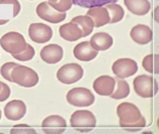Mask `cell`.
Instances as JSON below:
<instances>
[{"mask_svg":"<svg viewBox=\"0 0 159 134\" xmlns=\"http://www.w3.org/2000/svg\"><path fill=\"white\" fill-rule=\"evenodd\" d=\"M29 35L32 41L38 44L48 42L53 36L52 29L43 23H33L30 26Z\"/></svg>","mask_w":159,"mask_h":134,"instance_id":"cell-10","label":"cell"},{"mask_svg":"<svg viewBox=\"0 0 159 134\" xmlns=\"http://www.w3.org/2000/svg\"><path fill=\"white\" fill-rule=\"evenodd\" d=\"M98 52L91 46L90 42L84 41L77 44L74 47L73 54L78 60L82 61H91L98 54Z\"/></svg>","mask_w":159,"mask_h":134,"instance_id":"cell-15","label":"cell"},{"mask_svg":"<svg viewBox=\"0 0 159 134\" xmlns=\"http://www.w3.org/2000/svg\"><path fill=\"white\" fill-rule=\"evenodd\" d=\"M130 36L135 42L144 45L148 44L152 40V32L148 26L138 25L132 29Z\"/></svg>","mask_w":159,"mask_h":134,"instance_id":"cell-16","label":"cell"},{"mask_svg":"<svg viewBox=\"0 0 159 134\" xmlns=\"http://www.w3.org/2000/svg\"><path fill=\"white\" fill-rule=\"evenodd\" d=\"M35 55V49L29 44H27L26 48L23 52L17 54L12 55L14 58L22 62L30 61L34 58Z\"/></svg>","mask_w":159,"mask_h":134,"instance_id":"cell-26","label":"cell"},{"mask_svg":"<svg viewBox=\"0 0 159 134\" xmlns=\"http://www.w3.org/2000/svg\"><path fill=\"white\" fill-rule=\"evenodd\" d=\"M133 83L136 93L141 97L152 98L158 92V83L152 76L139 75L135 78Z\"/></svg>","mask_w":159,"mask_h":134,"instance_id":"cell-5","label":"cell"},{"mask_svg":"<svg viewBox=\"0 0 159 134\" xmlns=\"http://www.w3.org/2000/svg\"><path fill=\"white\" fill-rule=\"evenodd\" d=\"M9 20H0V25H4L9 22Z\"/></svg>","mask_w":159,"mask_h":134,"instance_id":"cell-32","label":"cell"},{"mask_svg":"<svg viewBox=\"0 0 159 134\" xmlns=\"http://www.w3.org/2000/svg\"><path fill=\"white\" fill-rule=\"evenodd\" d=\"M143 68L151 73H159V56L149 54L145 57L142 61Z\"/></svg>","mask_w":159,"mask_h":134,"instance_id":"cell-25","label":"cell"},{"mask_svg":"<svg viewBox=\"0 0 159 134\" xmlns=\"http://www.w3.org/2000/svg\"><path fill=\"white\" fill-rule=\"evenodd\" d=\"M11 134H37V132L34 128L31 127L25 124H21L16 125L13 127L11 131Z\"/></svg>","mask_w":159,"mask_h":134,"instance_id":"cell-29","label":"cell"},{"mask_svg":"<svg viewBox=\"0 0 159 134\" xmlns=\"http://www.w3.org/2000/svg\"><path fill=\"white\" fill-rule=\"evenodd\" d=\"M67 127L66 120L58 115L48 116L43 121L42 127L45 134H62Z\"/></svg>","mask_w":159,"mask_h":134,"instance_id":"cell-11","label":"cell"},{"mask_svg":"<svg viewBox=\"0 0 159 134\" xmlns=\"http://www.w3.org/2000/svg\"><path fill=\"white\" fill-rule=\"evenodd\" d=\"M86 15L92 18L96 27L103 26L110 22L108 12L105 7L91 8L87 12Z\"/></svg>","mask_w":159,"mask_h":134,"instance_id":"cell-19","label":"cell"},{"mask_svg":"<svg viewBox=\"0 0 159 134\" xmlns=\"http://www.w3.org/2000/svg\"><path fill=\"white\" fill-rule=\"evenodd\" d=\"M36 12L40 18L52 24H58L66 17V12H57L49 5L48 2L40 3L37 6Z\"/></svg>","mask_w":159,"mask_h":134,"instance_id":"cell-9","label":"cell"},{"mask_svg":"<svg viewBox=\"0 0 159 134\" xmlns=\"http://www.w3.org/2000/svg\"><path fill=\"white\" fill-rule=\"evenodd\" d=\"M110 16V24L118 23L122 20L125 12L121 6L115 3H111L105 6Z\"/></svg>","mask_w":159,"mask_h":134,"instance_id":"cell-23","label":"cell"},{"mask_svg":"<svg viewBox=\"0 0 159 134\" xmlns=\"http://www.w3.org/2000/svg\"><path fill=\"white\" fill-rule=\"evenodd\" d=\"M84 70L80 65L76 63L67 64L62 66L57 73L59 81L66 84L75 83L82 78Z\"/></svg>","mask_w":159,"mask_h":134,"instance_id":"cell-7","label":"cell"},{"mask_svg":"<svg viewBox=\"0 0 159 134\" xmlns=\"http://www.w3.org/2000/svg\"><path fill=\"white\" fill-rule=\"evenodd\" d=\"M2 88L0 91V102L7 100L11 95V90L9 85L2 82Z\"/></svg>","mask_w":159,"mask_h":134,"instance_id":"cell-31","label":"cell"},{"mask_svg":"<svg viewBox=\"0 0 159 134\" xmlns=\"http://www.w3.org/2000/svg\"><path fill=\"white\" fill-rule=\"evenodd\" d=\"M19 64L15 62H10L5 63L2 66L0 70V72L2 77L5 80L11 82H13L11 78V73L13 69Z\"/></svg>","mask_w":159,"mask_h":134,"instance_id":"cell-28","label":"cell"},{"mask_svg":"<svg viewBox=\"0 0 159 134\" xmlns=\"http://www.w3.org/2000/svg\"><path fill=\"white\" fill-rule=\"evenodd\" d=\"M59 32L60 36L68 41H76L82 38L81 29L77 24L71 22L61 25Z\"/></svg>","mask_w":159,"mask_h":134,"instance_id":"cell-17","label":"cell"},{"mask_svg":"<svg viewBox=\"0 0 159 134\" xmlns=\"http://www.w3.org/2000/svg\"><path fill=\"white\" fill-rule=\"evenodd\" d=\"M71 22L77 24L83 32L82 38L90 35L93 30L94 24L92 18L88 16H79L73 18Z\"/></svg>","mask_w":159,"mask_h":134,"instance_id":"cell-21","label":"cell"},{"mask_svg":"<svg viewBox=\"0 0 159 134\" xmlns=\"http://www.w3.org/2000/svg\"><path fill=\"white\" fill-rule=\"evenodd\" d=\"M63 54V48L57 44H50L44 46L40 53L42 59L49 64H55L60 62Z\"/></svg>","mask_w":159,"mask_h":134,"instance_id":"cell-13","label":"cell"},{"mask_svg":"<svg viewBox=\"0 0 159 134\" xmlns=\"http://www.w3.org/2000/svg\"><path fill=\"white\" fill-rule=\"evenodd\" d=\"M66 99L69 103L78 107H89L95 100L91 90L84 87L72 88L68 92Z\"/></svg>","mask_w":159,"mask_h":134,"instance_id":"cell-6","label":"cell"},{"mask_svg":"<svg viewBox=\"0 0 159 134\" xmlns=\"http://www.w3.org/2000/svg\"><path fill=\"white\" fill-rule=\"evenodd\" d=\"M115 85L116 82L114 78L108 75H103L95 80L93 87L98 95L109 96L113 93Z\"/></svg>","mask_w":159,"mask_h":134,"instance_id":"cell-14","label":"cell"},{"mask_svg":"<svg viewBox=\"0 0 159 134\" xmlns=\"http://www.w3.org/2000/svg\"><path fill=\"white\" fill-rule=\"evenodd\" d=\"M49 1L48 2H57L58 0H48Z\"/></svg>","mask_w":159,"mask_h":134,"instance_id":"cell-33","label":"cell"},{"mask_svg":"<svg viewBox=\"0 0 159 134\" xmlns=\"http://www.w3.org/2000/svg\"><path fill=\"white\" fill-rule=\"evenodd\" d=\"M12 4L13 5V17L19 14L21 11V5L17 0H0V4Z\"/></svg>","mask_w":159,"mask_h":134,"instance_id":"cell-30","label":"cell"},{"mask_svg":"<svg viewBox=\"0 0 159 134\" xmlns=\"http://www.w3.org/2000/svg\"><path fill=\"white\" fill-rule=\"evenodd\" d=\"M124 4L129 12L137 16L145 15L151 8L148 0H124Z\"/></svg>","mask_w":159,"mask_h":134,"instance_id":"cell-20","label":"cell"},{"mask_svg":"<svg viewBox=\"0 0 159 134\" xmlns=\"http://www.w3.org/2000/svg\"><path fill=\"white\" fill-rule=\"evenodd\" d=\"M117 113L120 118V125L129 132H137L146 126V121L139 109L134 104L123 102L117 108Z\"/></svg>","mask_w":159,"mask_h":134,"instance_id":"cell-1","label":"cell"},{"mask_svg":"<svg viewBox=\"0 0 159 134\" xmlns=\"http://www.w3.org/2000/svg\"><path fill=\"white\" fill-rule=\"evenodd\" d=\"M11 78L13 82L26 88L37 85L39 80V75L34 70L20 65L13 69Z\"/></svg>","mask_w":159,"mask_h":134,"instance_id":"cell-2","label":"cell"},{"mask_svg":"<svg viewBox=\"0 0 159 134\" xmlns=\"http://www.w3.org/2000/svg\"><path fill=\"white\" fill-rule=\"evenodd\" d=\"M2 116V114L1 110H0V120H1V119Z\"/></svg>","mask_w":159,"mask_h":134,"instance_id":"cell-35","label":"cell"},{"mask_svg":"<svg viewBox=\"0 0 159 134\" xmlns=\"http://www.w3.org/2000/svg\"><path fill=\"white\" fill-rule=\"evenodd\" d=\"M48 3L51 7L60 12H65L68 11L73 4L71 0H58L56 2H48Z\"/></svg>","mask_w":159,"mask_h":134,"instance_id":"cell-27","label":"cell"},{"mask_svg":"<svg viewBox=\"0 0 159 134\" xmlns=\"http://www.w3.org/2000/svg\"><path fill=\"white\" fill-rule=\"evenodd\" d=\"M4 114L8 120L17 121L26 114L27 107L25 102L19 99H14L8 102L4 109Z\"/></svg>","mask_w":159,"mask_h":134,"instance_id":"cell-12","label":"cell"},{"mask_svg":"<svg viewBox=\"0 0 159 134\" xmlns=\"http://www.w3.org/2000/svg\"><path fill=\"white\" fill-rule=\"evenodd\" d=\"M30 1H34V0H30Z\"/></svg>","mask_w":159,"mask_h":134,"instance_id":"cell-36","label":"cell"},{"mask_svg":"<svg viewBox=\"0 0 159 134\" xmlns=\"http://www.w3.org/2000/svg\"><path fill=\"white\" fill-rule=\"evenodd\" d=\"M74 5L84 8L100 7L110 3H115L119 0H71Z\"/></svg>","mask_w":159,"mask_h":134,"instance_id":"cell-24","label":"cell"},{"mask_svg":"<svg viewBox=\"0 0 159 134\" xmlns=\"http://www.w3.org/2000/svg\"><path fill=\"white\" fill-rule=\"evenodd\" d=\"M116 88L114 93L111 95L110 97L115 99L125 98L130 94V86L128 83L121 78L115 77Z\"/></svg>","mask_w":159,"mask_h":134,"instance_id":"cell-22","label":"cell"},{"mask_svg":"<svg viewBox=\"0 0 159 134\" xmlns=\"http://www.w3.org/2000/svg\"><path fill=\"white\" fill-rule=\"evenodd\" d=\"M27 43L23 35L15 31L8 32L0 39V45L2 49L11 54H17L26 48Z\"/></svg>","mask_w":159,"mask_h":134,"instance_id":"cell-4","label":"cell"},{"mask_svg":"<svg viewBox=\"0 0 159 134\" xmlns=\"http://www.w3.org/2000/svg\"><path fill=\"white\" fill-rule=\"evenodd\" d=\"M112 37L105 32H98L93 35L90 40L91 46L96 51H106L113 44Z\"/></svg>","mask_w":159,"mask_h":134,"instance_id":"cell-18","label":"cell"},{"mask_svg":"<svg viewBox=\"0 0 159 134\" xmlns=\"http://www.w3.org/2000/svg\"><path fill=\"white\" fill-rule=\"evenodd\" d=\"M138 70V67L136 61L128 58L118 59L112 66L113 73L121 79L133 76L136 73Z\"/></svg>","mask_w":159,"mask_h":134,"instance_id":"cell-8","label":"cell"},{"mask_svg":"<svg viewBox=\"0 0 159 134\" xmlns=\"http://www.w3.org/2000/svg\"><path fill=\"white\" fill-rule=\"evenodd\" d=\"M96 119L93 113L87 110L76 111L70 119L71 126L81 133H86L93 130L96 125Z\"/></svg>","mask_w":159,"mask_h":134,"instance_id":"cell-3","label":"cell"},{"mask_svg":"<svg viewBox=\"0 0 159 134\" xmlns=\"http://www.w3.org/2000/svg\"><path fill=\"white\" fill-rule=\"evenodd\" d=\"M2 88V82L0 81V91L1 90Z\"/></svg>","mask_w":159,"mask_h":134,"instance_id":"cell-34","label":"cell"}]
</instances>
